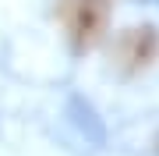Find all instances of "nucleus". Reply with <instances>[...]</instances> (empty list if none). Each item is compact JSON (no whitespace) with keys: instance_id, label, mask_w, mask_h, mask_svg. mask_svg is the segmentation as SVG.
Instances as JSON below:
<instances>
[{"instance_id":"1","label":"nucleus","mask_w":159,"mask_h":156,"mask_svg":"<svg viewBox=\"0 0 159 156\" xmlns=\"http://www.w3.org/2000/svg\"><path fill=\"white\" fill-rule=\"evenodd\" d=\"M106 18H110L106 0H60V21L78 50H89L102 39Z\"/></svg>"},{"instance_id":"2","label":"nucleus","mask_w":159,"mask_h":156,"mask_svg":"<svg viewBox=\"0 0 159 156\" xmlns=\"http://www.w3.org/2000/svg\"><path fill=\"white\" fill-rule=\"evenodd\" d=\"M159 57V32L152 25H138V29H127L117 35L113 43V60L124 75H134V71H145L148 64Z\"/></svg>"}]
</instances>
